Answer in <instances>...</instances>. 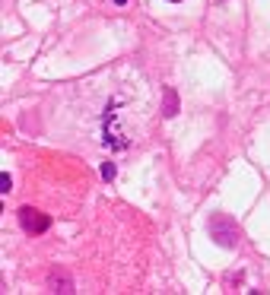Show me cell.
Returning a JSON list of instances; mask_svg holds the SVG:
<instances>
[{
	"instance_id": "obj_6",
	"label": "cell",
	"mask_w": 270,
	"mask_h": 295,
	"mask_svg": "<svg viewBox=\"0 0 270 295\" xmlns=\"http://www.w3.org/2000/svg\"><path fill=\"white\" fill-rule=\"evenodd\" d=\"M10 187H13V181H10V175L4 172V175H0V191H4V194H10Z\"/></svg>"
},
{
	"instance_id": "obj_8",
	"label": "cell",
	"mask_w": 270,
	"mask_h": 295,
	"mask_svg": "<svg viewBox=\"0 0 270 295\" xmlns=\"http://www.w3.org/2000/svg\"><path fill=\"white\" fill-rule=\"evenodd\" d=\"M169 4H181V0H169Z\"/></svg>"
},
{
	"instance_id": "obj_7",
	"label": "cell",
	"mask_w": 270,
	"mask_h": 295,
	"mask_svg": "<svg viewBox=\"0 0 270 295\" xmlns=\"http://www.w3.org/2000/svg\"><path fill=\"white\" fill-rule=\"evenodd\" d=\"M114 4H118V7H124V4H127V0H114Z\"/></svg>"
},
{
	"instance_id": "obj_2",
	"label": "cell",
	"mask_w": 270,
	"mask_h": 295,
	"mask_svg": "<svg viewBox=\"0 0 270 295\" xmlns=\"http://www.w3.org/2000/svg\"><path fill=\"white\" fill-rule=\"evenodd\" d=\"M16 216H19L22 232H29V235H42V232L51 229V216L42 213V209H35V206H22Z\"/></svg>"
},
{
	"instance_id": "obj_1",
	"label": "cell",
	"mask_w": 270,
	"mask_h": 295,
	"mask_svg": "<svg viewBox=\"0 0 270 295\" xmlns=\"http://www.w3.org/2000/svg\"><path fill=\"white\" fill-rule=\"evenodd\" d=\"M207 232H210V238H213L219 247H236L242 241V229H239V222L226 216V213H213L207 222Z\"/></svg>"
},
{
	"instance_id": "obj_3",
	"label": "cell",
	"mask_w": 270,
	"mask_h": 295,
	"mask_svg": "<svg viewBox=\"0 0 270 295\" xmlns=\"http://www.w3.org/2000/svg\"><path fill=\"white\" fill-rule=\"evenodd\" d=\"M48 289H51V292H61V295L76 292V286H73V276H70L64 267H51V270H48Z\"/></svg>"
},
{
	"instance_id": "obj_5",
	"label": "cell",
	"mask_w": 270,
	"mask_h": 295,
	"mask_svg": "<svg viewBox=\"0 0 270 295\" xmlns=\"http://www.w3.org/2000/svg\"><path fill=\"white\" fill-rule=\"evenodd\" d=\"M114 172H118V168H114V162H105V165H102V178H108V181H111V178H114Z\"/></svg>"
},
{
	"instance_id": "obj_4",
	"label": "cell",
	"mask_w": 270,
	"mask_h": 295,
	"mask_svg": "<svg viewBox=\"0 0 270 295\" xmlns=\"http://www.w3.org/2000/svg\"><path fill=\"white\" fill-rule=\"evenodd\" d=\"M178 108H181L178 92H175L172 86H166V89H162V114H166V117H175V114H178Z\"/></svg>"
}]
</instances>
